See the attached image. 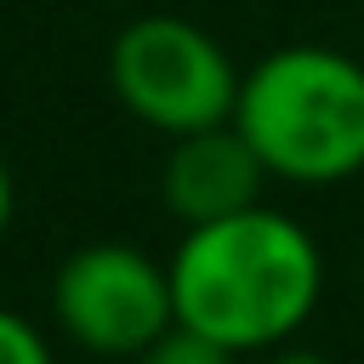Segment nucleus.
<instances>
[{"instance_id": "obj_1", "label": "nucleus", "mask_w": 364, "mask_h": 364, "mask_svg": "<svg viewBox=\"0 0 364 364\" xmlns=\"http://www.w3.org/2000/svg\"><path fill=\"white\" fill-rule=\"evenodd\" d=\"M165 267H171L176 324L222 341L239 358L296 341L324 296L318 239L273 205H250L239 216L182 228Z\"/></svg>"}, {"instance_id": "obj_2", "label": "nucleus", "mask_w": 364, "mask_h": 364, "mask_svg": "<svg viewBox=\"0 0 364 364\" xmlns=\"http://www.w3.org/2000/svg\"><path fill=\"white\" fill-rule=\"evenodd\" d=\"M233 125L273 182L336 188L364 171V63L336 46H279L245 68Z\"/></svg>"}, {"instance_id": "obj_3", "label": "nucleus", "mask_w": 364, "mask_h": 364, "mask_svg": "<svg viewBox=\"0 0 364 364\" xmlns=\"http://www.w3.org/2000/svg\"><path fill=\"white\" fill-rule=\"evenodd\" d=\"M239 80L245 68L222 51V40L176 11L131 17L108 46V85L119 108L159 136L228 125L239 108Z\"/></svg>"}, {"instance_id": "obj_4", "label": "nucleus", "mask_w": 364, "mask_h": 364, "mask_svg": "<svg viewBox=\"0 0 364 364\" xmlns=\"http://www.w3.org/2000/svg\"><path fill=\"white\" fill-rule=\"evenodd\" d=\"M51 318L80 353L142 358L176 324L171 267L125 239L80 245L51 279Z\"/></svg>"}, {"instance_id": "obj_5", "label": "nucleus", "mask_w": 364, "mask_h": 364, "mask_svg": "<svg viewBox=\"0 0 364 364\" xmlns=\"http://www.w3.org/2000/svg\"><path fill=\"white\" fill-rule=\"evenodd\" d=\"M262 188H267V165L256 159V148L245 142V131L233 119L171 136V154L159 165V199L182 228L239 216V210L262 205Z\"/></svg>"}, {"instance_id": "obj_6", "label": "nucleus", "mask_w": 364, "mask_h": 364, "mask_svg": "<svg viewBox=\"0 0 364 364\" xmlns=\"http://www.w3.org/2000/svg\"><path fill=\"white\" fill-rule=\"evenodd\" d=\"M239 353H228L222 341H210V336H199V330H188V324H171L136 364H233Z\"/></svg>"}, {"instance_id": "obj_7", "label": "nucleus", "mask_w": 364, "mask_h": 364, "mask_svg": "<svg viewBox=\"0 0 364 364\" xmlns=\"http://www.w3.org/2000/svg\"><path fill=\"white\" fill-rule=\"evenodd\" d=\"M0 364H57V353H51V341L40 336L34 318L0 307Z\"/></svg>"}, {"instance_id": "obj_8", "label": "nucleus", "mask_w": 364, "mask_h": 364, "mask_svg": "<svg viewBox=\"0 0 364 364\" xmlns=\"http://www.w3.org/2000/svg\"><path fill=\"white\" fill-rule=\"evenodd\" d=\"M256 364H330V358H324V353H313V347L284 341V347H273V353H256Z\"/></svg>"}, {"instance_id": "obj_9", "label": "nucleus", "mask_w": 364, "mask_h": 364, "mask_svg": "<svg viewBox=\"0 0 364 364\" xmlns=\"http://www.w3.org/2000/svg\"><path fill=\"white\" fill-rule=\"evenodd\" d=\"M11 210H17V188H11V165L0 159V239H6V228H11Z\"/></svg>"}]
</instances>
